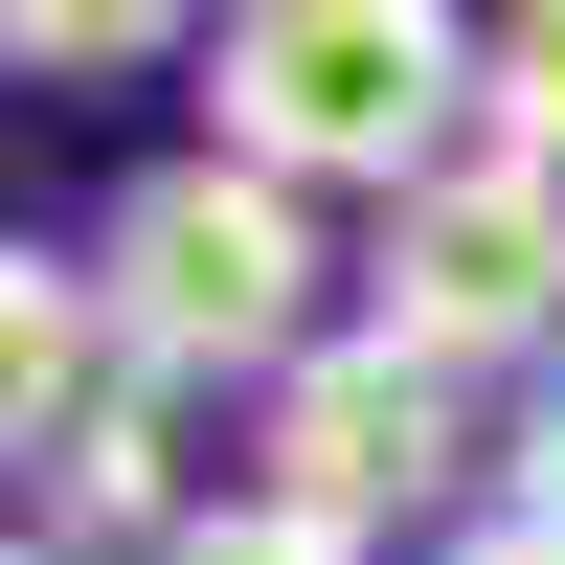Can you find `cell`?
<instances>
[{"label": "cell", "mask_w": 565, "mask_h": 565, "mask_svg": "<svg viewBox=\"0 0 565 565\" xmlns=\"http://www.w3.org/2000/svg\"><path fill=\"white\" fill-rule=\"evenodd\" d=\"M476 90H498V23H430V0H249L204 23V159L249 181H362L407 204L430 159H476Z\"/></svg>", "instance_id": "1"}, {"label": "cell", "mask_w": 565, "mask_h": 565, "mask_svg": "<svg viewBox=\"0 0 565 565\" xmlns=\"http://www.w3.org/2000/svg\"><path fill=\"white\" fill-rule=\"evenodd\" d=\"M90 295H114L136 385H295L317 362V204L249 159H159L90 226Z\"/></svg>", "instance_id": "2"}, {"label": "cell", "mask_w": 565, "mask_h": 565, "mask_svg": "<svg viewBox=\"0 0 565 565\" xmlns=\"http://www.w3.org/2000/svg\"><path fill=\"white\" fill-rule=\"evenodd\" d=\"M362 317L407 362H565V159H430L362 249Z\"/></svg>", "instance_id": "3"}, {"label": "cell", "mask_w": 565, "mask_h": 565, "mask_svg": "<svg viewBox=\"0 0 565 565\" xmlns=\"http://www.w3.org/2000/svg\"><path fill=\"white\" fill-rule=\"evenodd\" d=\"M452 452H476V430H452V362H407L385 317H362V340H317L295 385H271V498H317V521H362V543L430 521Z\"/></svg>", "instance_id": "4"}, {"label": "cell", "mask_w": 565, "mask_h": 565, "mask_svg": "<svg viewBox=\"0 0 565 565\" xmlns=\"http://www.w3.org/2000/svg\"><path fill=\"white\" fill-rule=\"evenodd\" d=\"M90 407H114V295H90V271H45V249H0V452H68Z\"/></svg>", "instance_id": "5"}, {"label": "cell", "mask_w": 565, "mask_h": 565, "mask_svg": "<svg viewBox=\"0 0 565 565\" xmlns=\"http://www.w3.org/2000/svg\"><path fill=\"white\" fill-rule=\"evenodd\" d=\"M181 521H204V498H181V385H136V362H114V407L45 452V543H136V565H159Z\"/></svg>", "instance_id": "6"}, {"label": "cell", "mask_w": 565, "mask_h": 565, "mask_svg": "<svg viewBox=\"0 0 565 565\" xmlns=\"http://www.w3.org/2000/svg\"><path fill=\"white\" fill-rule=\"evenodd\" d=\"M476 136H498V159H565V0H521V23H498V90H476Z\"/></svg>", "instance_id": "7"}, {"label": "cell", "mask_w": 565, "mask_h": 565, "mask_svg": "<svg viewBox=\"0 0 565 565\" xmlns=\"http://www.w3.org/2000/svg\"><path fill=\"white\" fill-rule=\"evenodd\" d=\"M159 565H362V521H317V498H204Z\"/></svg>", "instance_id": "8"}, {"label": "cell", "mask_w": 565, "mask_h": 565, "mask_svg": "<svg viewBox=\"0 0 565 565\" xmlns=\"http://www.w3.org/2000/svg\"><path fill=\"white\" fill-rule=\"evenodd\" d=\"M0 68H159L136 0H0Z\"/></svg>", "instance_id": "9"}, {"label": "cell", "mask_w": 565, "mask_h": 565, "mask_svg": "<svg viewBox=\"0 0 565 565\" xmlns=\"http://www.w3.org/2000/svg\"><path fill=\"white\" fill-rule=\"evenodd\" d=\"M521 521H565V362L521 385Z\"/></svg>", "instance_id": "10"}, {"label": "cell", "mask_w": 565, "mask_h": 565, "mask_svg": "<svg viewBox=\"0 0 565 565\" xmlns=\"http://www.w3.org/2000/svg\"><path fill=\"white\" fill-rule=\"evenodd\" d=\"M430 565H565V521H521V498H498V521H452Z\"/></svg>", "instance_id": "11"}, {"label": "cell", "mask_w": 565, "mask_h": 565, "mask_svg": "<svg viewBox=\"0 0 565 565\" xmlns=\"http://www.w3.org/2000/svg\"><path fill=\"white\" fill-rule=\"evenodd\" d=\"M0 565H68V543H23V521H0Z\"/></svg>", "instance_id": "12"}]
</instances>
